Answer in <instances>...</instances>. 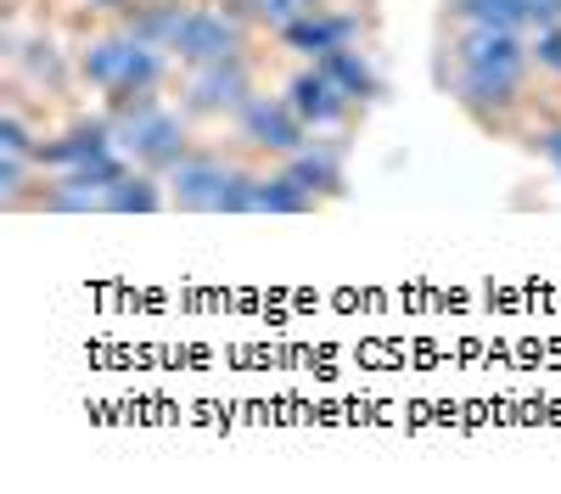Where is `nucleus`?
Instances as JSON below:
<instances>
[{
	"instance_id": "f257e3e1",
	"label": "nucleus",
	"mask_w": 561,
	"mask_h": 494,
	"mask_svg": "<svg viewBox=\"0 0 561 494\" xmlns=\"http://www.w3.org/2000/svg\"><path fill=\"white\" fill-rule=\"evenodd\" d=\"M248 12L225 7V0H197V7H180V0H158V7L135 12L129 28L140 39L163 45L169 57H180L185 68H208V62H237L248 51Z\"/></svg>"
},
{
	"instance_id": "f03ea898",
	"label": "nucleus",
	"mask_w": 561,
	"mask_h": 494,
	"mask_svg": "<svg viewBox=\"0 0 561 494\" xmlns=\"http://www.w3.org/2000/svg\"><path fill=\"white\" fill-rule=\"evenodd\" d=\"M528 62H534V51L523 45V34L460 23V34L449 45V90L472 113H505L523 96Z\"/></svg>"
},
{
	"instance_id": "7ed1b4c3",
	"label": "nucleus",
	"mask_w": 561,
	"mask_h": 494,
	"mask_svg": "<svg viewBox=\"0 0 561 494\" xmlns=\"http://www.w3.org/2000/svg\"><path fill=\"white\" fill-rule=\"evenodd\" d=\"M163 68H169V51H163V45H152V39H140L135 28L84 45V57H79V73L96 84L113 107L152 96L158 79H163Z\"/></svg>"
},
{
	"instance_id": "20e7f679",
	"label": "nucleus",
	"mask_w": 561,
	"mask_h": 494,
	"mask_svg": "<svg viewBox=\"0 0 561 494\" xmlns=\"http://www.w3.org/2000/svg\"><path fill=\"white\" fill-rule=\"evenodd\" d=\"M113 135H118V152L140 169H174L185 152V118L169 113L163 102L140 96V102H124L113 113Z\"/></svg>"
},
{
	"instance_id": "39448f33",
	"label": "nucleus",
	"mask_w": 561,
	"mask_h": 494,
	"mask_svg": "<svg viewBox=\"0 0 561 494\" xmlns=\"http://www.w3.org/2000/svg\"><path fill=\"white\" fill-rule=\"evenodd\" d=\"M242 180L248 174L219 152H185L174 169H163V186H169L174 208H192V214H230Z\"/></svg>"
},
{
	"instance_id": "423d86ee",
	"label": "nucleus",
	"mask_w": 561,
	"mask_h": 494,
	"mask_svg": "<svg viewBox=\"0 0 561 494\" xmlns=\"http://www.w3.org/2000/svg\"><path fill=\"white\" fill-rule=\"evenodd\" d=\"M253 102V79L237 62H208V68H192L180 84V107L197 113V118H237L242 107Z\"/></svg>"
},
{
	"instance_id": "0eeeda50",
	"label": "nucleus",
	"mask_w": 561,
	"mask_h": 494,
	"mask_svg": "<svg viewBox=\"0 0 561 494\" xmlns=\"http://www.w3.org/2000/svg\"><path fill=\"white\" fill-rule=\"evenodd\" d=\"M237 129H242V141L253 147V152H275V158H293L298 147H309V124L293 113V102L287 96H253L242 113H237Z\"/></svg>"
},
{
	"instance_id": "6e6552de",
	"label": "nucleus",
	"mask_w": 561,
	"mask_h": 494,
	"mask_svg": "<svg viewBox=\"0 0 561 494\" xmlns=\"http://www.w3.org/2000/svg\"><path fill=\"white\" fill-rule=\"evenodd\" d=\"M287 102H293V113H298L309 129H337V124L354 113V96H348V90H343L332 73H325L320 62L304 68V73H293Z\"/></svg>"
},
{
	"instance_id": "1a4fd4ad",
	"label": "nucleus",
	"mask_w": 561,
	"mask_h": 494,
	"mask_svg": "<svg viewBox=\"0 0 561 494\" xmlns=\"http://www.w3.org/2000/svg\"><path fill=\"white\" fill-rule=\"evenodd\" d=\"M449 18L478 23V28H550L561 23V0H449Z\"/></svg>"
},
{
	"instance_id": "9d476101",
	"label": "nucleus",
	"mask_w": 561,
	"mask_h": 494,
	"mask_svg": "<svg viewBox=\"0 0 561 494\" xmlns=\"http://www.w3.org/2000/svg\"><path fill=\"white\" fill-rule=\"evenodd\" d=\"M113 152H118V135H113V124H102V118H84V124L62 129L57 141H45L34 163H45V169L68 174V169H90V163H102V158H113Z\"/></svg>"
},
{
	"instance_id": "9b49d317",
	"label": "nucleus",
	"mask_w": 561,
	"mask_h": 494,
	"mask_svg": "<svg viewBox=\"0 0 561 494\" xmlns=\"http://www.w3.org/2000/svg\"><path fill=\"white\" fill-rule=\"evenodd\" d=\"M309 208H314V192H304L298 180L280 169V174H248L230 214H309Z\"/></svg>"
},
{
	"instance_id": "f8f14e48",
	"label": "nucleus",
	"mask_w": 561,
	"mask_h": 494,
	"mask_svg": "<svg viewBox=\"0 0 561 494\" xmlns=\"http://www.w3.org/2000/svg\"><path fill=\"white\" fill-rule=\"evenodd\" d=\"M354 34H359V23L348 12H332V7H320V12L280 28V39H287L293 51H304L309 62H320L325 51H337V45H354Z\"/></svg>"
},
{
	"instance_id": "ddd939ff",
	"label": "nucleus",
	"mask_w": 561,
	"mask_h": 494,
	"mask_svg": "<svg viewBox=\"0 0 561 494\" xmlns=\"http://www.w3.org/2000/svg\"><path fill=\"white\" fill-rule=\"evenodd\" d=\"M287 174L298 180L304 192H314V197H337V192H343V163H337L332 147H320V141L298 147V152L287 158Z\"/></svg>"
},
{
	"instance_id": "4468645a",
	"label": "nucleus",
	"mask_w": 561,
	"mask_h": 494,
	"mask_svg": "<svg viewBox=\"0 0 561 494\" xmlns=\"http://www.w3.org/2000/svg\"><path fill=\"white\" fill-rule=\"evenodd\" d=\"M320 68L332 73V79L348 90L354 102H365V96H377V90H382V84H377V73H370V62H365V51H359V45H337V51H325V57H320Z\"/></svg>"
},
{
	"instance_id": "2eb2a0df",
	"label": "nucleus",
	"mask_w": 561,
	"mask_h": 494,
	"mask_svg": "<svg viewBox=\"0 0 561 494\" xmlns=\"http://www.w3.org/2000/svg\"><path fill=\"white\" fill-rule=\"evenodd\" d=\"M163 208V192H158V180H152V169L147 174H124L118 186L107 192V214H158Z\"/></svg>"
},
{
	"instance_id": "dca6fc26",
	"label": "nucleus",
	"mask_w": 561,
	"mask_h": 494,
	"mask_svg": "<svg viewBox=\"0 0 561 494\" xmlns=\"http://www.w3.org/2000/svg\"><path fill=\"white\" fill-rule=\"evenodd\" d=\"M237 7L253 18V23H264V28H287V23H298V18H309V12H320L325 0H237Z\"/></svg>"
},
{
	"instance_id": "f3484780",
	"label": "nucleus",
	"mask_w": 561,
	"mask_h": 494,
	"mask_svg": "<svg viewBox=\"0 0 561 494\" xmlns=\"http://www.w3.org/2000/svg\"><path fill=\"white\" fill-rule=\"evenodd\" d=\"M534 62L545 68V73H556L561 79V23H550V28H534Z\"/></svg>"
},
{
	"instance_id": "a211bd4d",
	"label": "nucleus",
	"mask_w": 561,
	"mask_h": 494,
	"mask_svg": "<svg viewBox=\"0 0 561 494\" xmlns=\"http://www.w3.org/2000/svg\"><path fill=\"white\" fill-rule=\"evenodd\" d=\"M539 152H545V163H550L556 180H561V124H550V129L539 135Z\"/></svg>"
},
{
	"instance_id": "6ab92c4d",
	"label": "nucleus",
	"mask_w": 561,
	"mask_h": 494,
	"mask_svg": "<svg viewBox=\"0 0 561 494\" xmlns=\"http://www.w3.org/2000/svg\"><path fill=\"white\" fill-rule=\"evenodd\" d=\"M90 7H102V12H124L129 0H90Z\"/></svg>"
}]
</instances>
